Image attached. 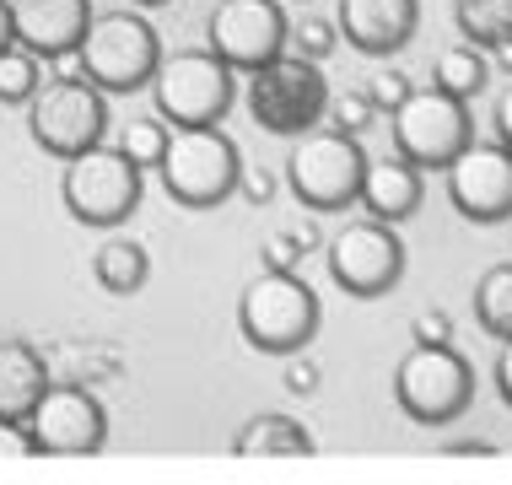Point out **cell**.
I'll list each match as a JSON object with an SVG mask.
<instances>
[{"label":"cell","instance_id":"1","mask_svg":"<svg viewBox=\"0 0 512 485\" xmlns=\"http://www.w3.org/2000/svg\"><path fill=\"white\" fill-rule=\"evenodd\" d=\"M157 168L178 205H216L238 189L243 162H238V146L216 124H173Z\"/></svg>","mask_w":512,"mask_h":485},{"label":"cell","instance_id":"2","mask_svg":"<svg viewBox=\"0 0 512 485\" xmlns=\"http://www.w3.org/2000/svg\"><path fill=\"white\" fill-rule=\"evenodd\" d=\"M394 399L410 421L421 426H448L459 421L475 399V372L453 345H421L415 340L394 367Z\"/></svg>","mask_w":512,"mask_h":485},{"label":"cell","instance_id":"3","mask_svg":"<svg viewBox=\"0 0 512 485\" xmlns=\"http://www.w3.org/2000/svg\"><path fill=\"white\" fill-rule=\"evenodd\" d=\"M362 168H367V151L356 135L345 130H302L292 141V157H286V178H292L297 200L308 211H340V205L356 200L362 189Z\"/></svg>","mask_w":512,"mask_h":485},{"label":"cell","instance_id":"4","mask_svg":"<svg viewBox=\"0 0 512 485\" xmlns=\"http://www.w3.org/2000/svg\"><path fill=\"white\" fill-rule=\"evenodd\" d=\"M238 324L248 345L275 356H292L302 340H313L318 329V297L313 286H302L292 270H265L259 281L243 286L238 297Z\"/></svg>","mask_w":512,"mask_h":485},{"label":"cell","instance_id":"5","mask_svg":"<svg viewBox=\"0 0 512 485\" xmlns=\"http://www.w3.org/2000/svg\"><path fill=\"white\" fill-rule=\"evenodd\" d=\"M248 108L265 124L270 135H302L324 119L329 108V87L318 76V65L308 54H275V60L248 71Z\"/></svg>","mask_w":512,"mask_h":485},{"label":"cell","instance_id":"6","mask_svg":"<svg viewBox=\"0 0 512 485\" xmlns=\"http://www.w3.org/2000/svg\"><path fill=\"white\" fill-rule=\"evenodd\" d=\"M76 54H81V76L92 87H108V92L146 87L157 60H162L151 22H141L135 11H103V17H92Z\"/></svg>","mask_w":512,"mask_h":485},{"label":"cell","instance_id":"7","mask_svg":"<svg viewBox=\"0 0 512 485\" xmlns=\"http://www.w3.org/2000/svg\"><path fill=\"white\" fill-rule=\"evenodd\" d=\"M103 87H92L87 76H54L38 81V92L27 97V130L33 141L54 151V157H76V151L103 141Z\"/></svg>","mask_w":512,"mask_h":485},{"label":"cell","instance_id":"8","mask_svg":"<svg viewBox=\"0 0 512 485\" xmlns=\"http://www.w3.org/2000/svg\"><path fill=\"white\" fill-rule=\"evenodd\" d=\"M151 97L168 124H216L232 103V65L216 49H178L157 60Z\"/></svg>","mask_w":512,"mask_h":485},{"label":"cell","instance_id":"9","mask_svg":"<svg viewBox=\"0 0 512 485\" xmlns=\"http://www.w3.org/2000/svg\"><path fill=\"white\" fill-rule=\"evenodd\" d=\"M65 205H71L76 221H87V227H114L135 211V200H141V168H135L124 151L114 146H87L76 151V157H65Z\"/></svg>","mask_w":512,"mask_h":485},{"label":"cell","instance_id":"10","mask_svg":"<svg viewBox=\"0 0 512 485\" xmlns=\"http://www.w3.org/2000/svg\"><path fill=\"white\" fill-rule=\"evenodd\" d=\"M389 114H394V151L410 157L415 168H448V157L469 141L464 97L442 87H410Z\"/></svg>","mask_w":512,"mask_h":485},{"label":"cell","instance_id":"11","mask_svg":"<svg viewBox=\"0 0 512 485\" xmlns=\"http://www.w3.org/2000/svg\"><path fill=\"white\" fill-rule=\"evenodd\" d=\"M27 437H33V453H54V459H76V453H98L108 415L98 405L87 383H49L44 394L33 399V410L22 415Z\"/></svg>","mask_w":512,"mask_h":485},{"label":"cell","instance_id":"12","mask_svg":"<svg viewBox=\"0 0 512 485\" xmlns=\"http://www.w3.org/2000/svg\"><path fill=\"white\" fill-rule=\"evenodd\" d=\"M329 275L351 297H378L405 275V243L389 232V221H351L329 238Z\"/></svg>","mask_w":512,"mask_h":485},{"label":"cell","instance_id":"13","mask_svg":"<svg viewBox=\"0 0 512 485\" xmlns=\"http://www.w3.org/2000/svg\"><path fill=\"white\" fill-rule=\"evenodd\" d=\"M448 200L469 221H502L512 211V151L496 141H464L448 157Z\"/></svg>","mask_w":512,"mask_h":485},{"label":"cell","instance_id":"14","mask_svg":"<svg viewBox=\"0 0 512 485\" xmlns=\"http://www.w3.org/2000/svg\"><path fill=\"white\" fill-rule=\"evenodd\" d=\"M211 49L232 71H254L286 49V17L275 0H221L211 11Z\"/></svg>","mask_w":512,"mask_h":485},{"label":"cell","instance_id":"15","mask_svg":"<svg viewBox=\"0 0 512 485\" xmlns=\"http://www.w3.org/2000/svg\"><path fill=\"white\" fill-rule=\"evenodd\" d=\"M6 6H11V38L22 49H33L38 60L71 54L92 22L87 0H6Z\"/></svg>","mask_w":512,"mask_h":485},{"label":"cell","instance_id":"16","mask_svg":"<svg viewBox=\"0 0 512 485\" xmlns=\"http://www.w3.org/2000/svg\"><path fill=\"white\" fill-rule=\"evenodd\" d=\"M421 6L415 0H340V27L351 49L362 54H394L415 38Z\"/></svg>","mask_w":512,"mask_h":485},{"label":"cell","instance_id":"17","mask_svg":"<svg viewBox=\"0 0 512 485\" xmlns=\"http://www.w3.org/2000/svg\"><path fill=\"white\" fill-rule=\"evenodd\" d=\"M356 200L367 205L372 221H405V216H415V205H421V168H415L410 157H399V151L383 162H367Z\"/></svg>","mask_w":512,"mask_h":485},{"label":"cell","instance_id":"18","mask_svg":"<svg viewBox=\"0 0 512 485\" xmlns=\"http://www.w3.org/2000/svg\"><path fill=\"white\" fill-rule=\"evenodd\" d=\"M49 388V356L27 340H0V421H22Z\"/></svg>","mask_w":512,"mask_h":485},{"label":"cell","instance_id":"19","mask_svg":"<svg viewBox=\"0 0 512 485\" xmlns=\"http://www.w3.org/2000/svg\"><path fill=\"white\" fill-rule=\"evenodd\" d=\"M232 453H238V459H308L313 437H308V426L292 421V415H254L238 432V442H232Z\"/></svg>","mask_w":512,"mask_h":485},{"label":"cell","instance_id":"20","mask_svg":"<svg viewBox=\"0 0 512 485\" xmlns=\"http://www.w3.org/2000/svg\"><path fill=\"white\" fill-rule=\"evenodd\" d=\"M146 248L135 243V238H108L103 248H98V259H92V275H98V286L103 291H135L146 281Z\"/></svg>","mask_w":512,"mask_h":485},{"label":"cell","instance_id":"21","mask_svg":"<svg viewBox=\"0 0 512 485\" xmlns=\"http://www.w3.org/2000/svg\"><path fill=\"white\" fill-rule=\"evenodd\" d=\"M453 22L475 49H491L512 38V0H453Z\"/></svg>","mask_w":512,"mask_h":485},{"label":"cell","instance_id":"22","mask_svg":"<svg viewBox=\"0 0 512 485\" xmlns=\"http://www.w3.org/2000/svg\"><path fill=\"white\" fill-rule=\"evenodd\" d=\"M486 76H491V65H486V54H480L475 44L442 49L437 65H432V87L453 92V97H475L480 87H486Z\"/></svg>","mask_w":512,"mask_h":485},{"label":"cell","instance_id":"23","mask_svg":"<svg viewBox=\"0 0 512 485\" xmlns=\"http://www.w3.org/2000/svg\"><path fill=\"white\" fill-rule=\"evenodd\" d=\"M475 318L496 340H512V265H496L475 281Z\"/></svg>","mask_w":512,"mask_h":485},{"label":"cell","instance_id":"24","mask_svg":"<svg viewBox=\"0 0 512 485\" xmlns=\"http://www.w3.org/2000/svg\"><path fill=\"white\" fill-rule=\"evenodd\" d=\"M49 367H60L65 383H98V378H114L119 372V356L108 345H65Z\"/></svg>","mask_w":512,"mask_h":485},{"label":"cell","instance_id":"25","mask_svg":"<svg viewBox=\"0 0 512 485\" xmlns=\"http://www.w3.org/2000/svg\"><path fill=\"white\" fill-rule=\"evenodd\" d=\"M38 92V54L22 44L0 49V103H27Z\"/></svg>","mask_w":512,"mask_h":485},{"label":"cell","instance_id":"26","mask_svg":"<svg viewBox=\"0 0 512 485\" xmlns=\"http://www.w3.org/2000/svg\"><path fill=\"white\" fill-rule=\"evenodd\" d=\"M162 146H168V130H162L157 119H135V124H124V157L135 162V168H157L162 162Z\"/></svg>","mask_w":512,"mask_h":485},{"label":"cell","instance_id":"27","mask_svg":"<svg viewBox=\"0 0 512 485\" xmlns=\"http://www.w3.org/2000/svg\"><path fill=\"white\" fill-rule=\"evenodd\" d=\"M313 243V227H292V232H270V243H265V259H270V270H292L297 259H302V248Z\"/></svg>","mask_w":512,"mask_h":485},{"label":"cell","instance_id":"28","mask_svg":"<svg viewBox=\"0 0 512 485\" xmlns=\"http://www.w3.org/2000/svg\"><path fill=\"white\" fill-rule=\"evenodd\" d=\"M372 114H378V103H372L367 92H345L340 103H335V130H345V135H362L367 124H372Z\"/></svg>","mask_w":512,"mask_h":485},{"label":"cell","instance_id":"29","mask_svg":"<svg viewBox=\"0 0 512 485\" xmlns=\"http://www.w3.org/2000/svg\"><path fill=\"white\" fill-rule=\"evenodd\" d=\"M286 38H292V44H297V54H308V60H324V54H329V44H335V33H329V22H318V17L297 22V27H286Z\"/></svg>","mask_w":512,"mask_h":485},{"label":"cell","instance_id":"30","mask_svg":"<svg viewBox=\"0 0 512 485\" xmlns=\"http://www.w3.org/2000/svg\"><path fill=\"white\" fill-rule=\"evenodd\" d=\"M405 92H410V87H405V76H399V71H378V76H372V87H367V97L383 108V114H389V108H394Z\"/></svg>","mask_w":512,"mask_h":485},{"label":"cell","instance_id":"31","mask_svg":"<svg viewBox=\"0 0 512 485\" xmlns=\"http://www.w3.org/2000/svg\"><path fill=\"white\" fill-rule=\"evenodd\" d=\"M0 459H33V437L22 421H0Z\"/></svg>","mask_w":512,"mask_h":485},{"label":"cell","instance_id":"32","mask_svg":"<svg viewBox=\"0 0 512 485\" xmlns=\"http://www.w3.org/2000/svg\"><path fill=\"white\" fill-rule=\"evenodd\" d=\"M410 335L421 340V345H448L453 340V324H448V313H421Z\"/></svg>","mask_w":512,"mask_h":485},{"label":"cell","instance_id":"33","mask_svg":"<svg viewBox=\"0 0 512 485\" xmlns=\"http://www.w3.org/2000/svg\"><path fill=\"white\" fill-rule=\"evenodd\" d=\"M286 388H292V394H313V388H318V367L313 362H292V367H286Z\"/></svg>","mask_w":512,"mask_h":485},{"label":"cell","instance_id":"34","mask_svg":"<svg viewBox=\"0 0 512 485\" xmlns=\"http://www.w3.org/2000/svg\"><path fill=\"white\" fill-rule=\"evenodd\" d=\"M496 135H502V146L512 151V87L496 97Z\"/></svg>","mask_w":512,"mask_h":485},{"label":"cell","instance_id":"35","mask_svg":"<svg viewBox=\"0 0 512 485\" xmlns=\"http://www.w3.org/2000/svg\"><path fill=\"white\" fill-rule=\"evenodd\" d=\"M496 388H502V399L512 405V340L502 345V356H496Z\"/></svg>","mask_w":512,"mask_h":485},{"label":"cell","instance_id":"36","mask_svg":"<svg viewBox=\"0 0 512 485\" xmlns=\"http://www.w3.org/2000/svg\"><path fill=\"white\" fill-rule=\"evenodd\" d=\"M238 178H243L248 200H270V178H259V173H238Z\"/></svg>","mask_w":512,"mask_h":485},{"label":"cell","instance_id":"37","mask_svg":"<svg viewBox=\"0 0 512 485\" xmlns=\"http://www.w3.org/2000/svg\"><path fill=\"white\" fill-rule=\"evenodd\" d=\"M6 44H17V38H11V6L0 0V49H6Z\"/></svg>","mask_w":512,"mask_h":485},{"label":"cell","instance_id":"38","mask_svg":"<svg viewBox=\"0 0 512 485\" xmlns=\"http://www.w3.org/2000/svg\"><path fill=\"white\" fill-rule=\"evenodd\" d=\"M491 54H496V65H502V71H512V38H502V44H491Z\"/></svg>","mask_w":512,"mask_h":485},{"label":"cell","instance_id":"39","mask_svg":"<svg viewBox=\"0 0 512 485\" xmlns=\"http://www.w3.org/2000/svg\"><path fill=\"white\" fill-rule=\"evenodd\" d=\"M448 453H496V448H491V442H453Z\"/></svg>","mask_w":512,"mask_h":485},{"label":"cell","instance_id":"40","mask_svg":"<svg viewBox=\"0 0 512 485\" xmlns=\"http://www.w3.org/2000/svg\"><path fill=\"white\" fill-rule=\"evenodd\" d=\"M141 6H162V0H141Z\"/></svg>","mask_w":512,"mask_h":485}]
</instances>
